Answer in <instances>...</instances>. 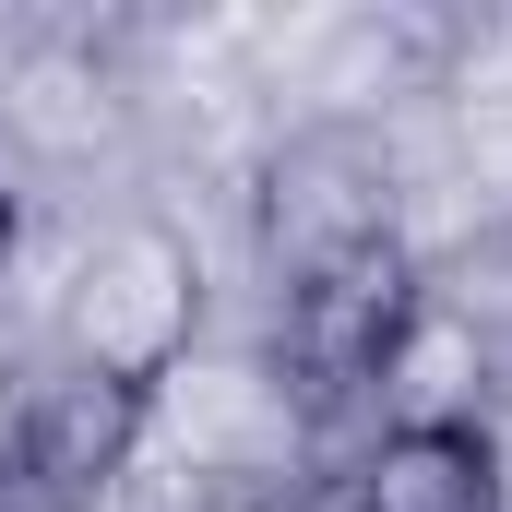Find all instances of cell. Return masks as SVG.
Here are the masks:
<instances>
[{"label":"cell","instance_id":"cell-1","mask_svg":"<svg viewBox=\"0 0 512 512\" xmlns=\"http://www.w3.org/2000/svg\"><path fill=\"white\" fill-rule=\"evenodd\" d=\"M417 310H429V298H417V274H405L393 239L298 274V286H286V370H298V393H310V405L382 393V370H393V346H405Z\"/></svg>","mask_w":512,"mask_h":512},{"label":"cell","instance_id":"cell-2","mask_svg":"<svg viewBox=\"0 0 512 512\" xmlns=\"http://www.w3.org/2000/svg\"><path fill=\"white\" fill-rule=\"evenodd\" d=\"M131 441H143V382H131V370H96V358H72V370H48V382L24 393L12 477L48 489V501H84V489H108V477L131 465Z\"/></svg>","mask_w":512,"mask_h":512},{"label":"cell","instance_id":"cell-3","mask_svg":"<svg viewBox=\"0 0 512 512\" xmlns=\"http://www.w3.org/2000/svg\"><path fill=\"white\" fill-rule=\"evenodd\" d=\"M262 227H274V251L286 274H322V262L346 251H382V167L346 143V131H322V143H286L274 155V179H262Z\"/></svg>","mask_w":512,"mask_h":512},{"label":"cell","instance_id":"cell-4","mask_svg":"<svg viewBox=\"0 0 512 512\" xmlns=\"http://www.w3.org/2000/svg\"><path fill=\"white\" fill-rule=\"evenodd\" d=\"M358 512H512L489 429H382L358 465Z\"/></svg>","mask_w":512,"mask_h":512},{"label":"cell","instance_id":"cell-5","mask_svg":"<svg viewBox=\"0 0 512 512\" xmlns=\"http://www.w3.org/2000/svg\"><path fill=\"white\" fill-rule=\"evenodd\" d=\"M191 512H298V501H274V489H203Z\"/></svg>","mask_w":512,"mask_h":512},{"label":"cell","instance_id":"cell-6","mask_svg":"<svg viewBox=\"0 0 512 512\" xmlns=\"http://www.w3.org/2000/svg\"><path fill=\"white\" fill-rule=\"evenodd\" d=\"M0 262H12V191H0Z\"/></svg>","mask_w":512,"mask_h":512},{"label":"cell","instance_id":"cell-7","mask_svg":"<svg viewBox=\"0 0 512 512\" xmlns=\"http://www.w3.org/2000/svg\"><path fill=\"white\" fill-rule=\"evenodd\" d=\"M0 512H12V477H0Z\"/></svg>","mask_w":512,"mask_h":512}]
</instances>
